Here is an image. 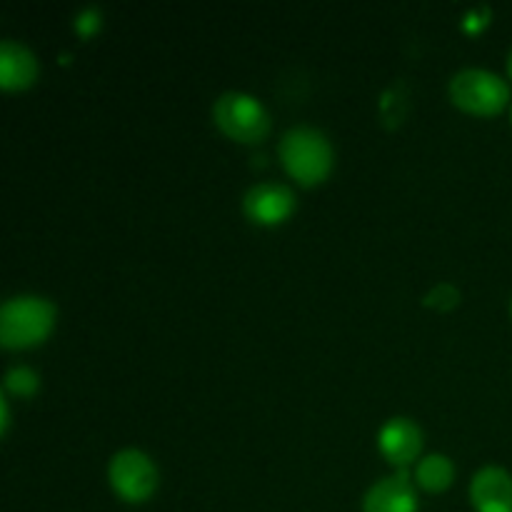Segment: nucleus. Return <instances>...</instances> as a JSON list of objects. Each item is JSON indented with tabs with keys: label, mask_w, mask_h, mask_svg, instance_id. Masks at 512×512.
Listing matches in <instances>:
<instances>
[{
	"label": "nucleus",
	"mask_w": 512,
	"mask_h": 512,
	"mask_svg": "<svg viewBox=\"0 0 512 512\" xmlns=\"http://www.w3.org/2000/svg\"><path fill=\"white\" fill-rule=\"evenodd\" d=\"M55 325V305L40 295H13L0 308V343L20 350L43 343Z\"/></svg>",
	"instance_id": "obj_2"
},
{
	"label": "nucleus",
	"mask_w": 512,
	"mask_h": 512,
	"mask_svg": "<svg viewBox=\"0 0 512 512\" xmlns=\"http://www.w3.org/2000/svg\"><path fill=\"white\" fill-rule=\"evenodd\" d=\"M100 23H103V13H100L98 5H88L75 15V30L80 35H93L100 28Z\"/></svg>",
	"instance_id": "obj_14"
},
{
	"label": "nucleus",
	"mask_w": 512,
	"mask_h": 512,
	"mask_svg": "<svg viewBox=\"0 0 512 512\" xmlns=\"http://www.w3.org/2000/svg\"><path fill=\"white\" fill-rule=\"evenodd\" d=\"M490 20V8L488 5H473L468 13L463 15V28L470 30V33H478L480 28H485Z\"/></svg>",
	"instance_id": "obj_15"
},
{
	"label": "nucleus",
	"mask_w": 512,
	"mask_h": 512,
	"mask_svg": "<svg viewBox=\"0 0 512 512\" xmlns=\"http://www.w3.org/2000/svg\"><path fill=\"white\" fill-rule=\"evenodd\" d=\"M510 313H512V300H510Z\"/></svg>",
	"instance_id": "obj_17"
},
{
	"label": "nucleus",
	"mask_w": 512,
	"mask_h": 512,
	"mask_svg": "<svg viewBox=\"0 0 512 512\" xmlns=\"http://www.w3.org/2000/svg\"><path fill=\"white\" fill-rule=\"evenodd\" d=\"M243 210L260 225L283 223L295 210V193L285 183H255L245 190Z\"/></svg>",
	"instance_id": "obj_6"
},
{
	"label": "nucleus",
	"mask_w": 512,
	"mask_h": 512,
	"mask_svg": "<svg viewBox=\"0 0 512 512\" xmlns=\"http://www.w3.org/2000/svg\"><path fill=\"white\" fill-rule=\"evenodd\" d=\"M108 478L115 493L128 503H143L158 488V468L148 453L138 448H123L110 458Z\"/></svg>",
	"instance_id": "obj_5"
},
{
	"label": "nucleus",
	"mask_w": 512,
	"mask_h": 512,
	"mask_svg": "<svg viewBox=\"0 0 512 512\" xmlns=\"http://www.w3.org/2000/svg\"><path fill=\"white\" fill-rule=\"evenodd\" d=\"M378 445L393 465H410L423 448V430L415 420L395 415L380 428Z\"/></svg>",
	"instance_id": "obj_8"
},
{
	"label": "nucleus",
	"mask_w": 512,
	"mask_h": 512,
	"mask_svg": "<svg viewBox=\"0 0 512 512\" xmlns=\"http://www.w3.org/2000/svg\"><path fill=\"white\" fill-rule=\"evenodd\" d=\"M510 120H512V108H510Z\"/></svg>",
	"instance_id": "obj_18"
},
{
	"label": "nucleus",
	"mask_w": 512,
	"mask_h": 512,
	"mask_svg": "<svg viewBox=\"0 0 512 512\" xmlns=\"http://www.w3.org/2000/svg\"><path fill=\"white\" fill-rule=\"evenodd\" d=\"M213 118L228 138L243 140V143H255L265 138L270 130V115L265 105L243 90H228L218 95L213 103Z\"/></svg>",
	"instance_id": "obj_3"
},
{
	"label": "nucleus",
	"mask_w": 512,
	"mask_h": 512,
	"mask_svg": "<svg viewBox=\"0 0 512 512\" xmlns=\"http://www.w3.org/2000/svg\"><path fill=\"white\" fill-rule=\"evenodd\" d=\"M450 98L468 113L493 115L505 108L510 100V88L493 70L463 68L450 78Z\"/></svg>",
	"instance_id": "obj_4"
},
{
	"label": "nucleus",
	"mask_w": 512,
	"mask_h": 512,
	"mask_svg": "<svg viewBox=\"0 0 512 512\" xmlns=\"http://www.w3.org/2000/svg\"><path fill=\"white\" fill-rule=\"evenodd\" d=\"M3 385L8 393L20 395V398H30V395L38 393L40 378L33 368H28V365H13V368L5 373Z\"/></svg>",
	"instance_id": "obj_12"
},
{
	"label": "nucleus",
	"mask_w": 512,
	"mask_h": 512,
	"mask_svg": "<svg viewBox=\"0 0 512 512\" xmlns=\"http://www.w3.org/2000/svg\"><path fill=\"white\" fill-rule=\"evenodd\" d=\"M455 478V465L448 455L443 453H430L425 458H420V463L415 465V480L423 490L428 493H440V490L448 488Z\"/></svg>",
	"instance_id": "obj_11"
},
{
	"label": "nucleus",
	"mask_w": 512,
	"mask_h": 512,
	"mask_svg": "<svg viewBox=\"0 0 512 512\" xmlns=\"http://www.w3.org/2000/svg\"><path fill=\"white\" fill-rule=\"evenodd\" d=\"M423 303L435 310H450L460 303V290L455 288L453 283H435L433 288L425 293Z\"/></svg>",
	"instance_id": "obj_13"
},
{
	"label": "nucleus",
	"mask_w": 512,
	"mask_h": 512,
	"mask_svg": "<svg viewBox=\"0 0 512 512\" xmlns=\"http://www.w3.org/2000/svg\"><path fill=\"white\" fill-rule=\"evenodd\" d=\"M475 512H512V475L500 465H483L470 480Z\"/></svg>",
	"instance_id": "obj_7"
},
{
	"label": "nucleus",
	"mask_w": 512,
	"mask_h": 512,
	"mask_svg": "<svg viewBox=\"0 0 512 512\" xmlns=\"http://www.w3.org/2000/svg\"><path fill=\"white\" fill-rule=\"evenodd\" d=\"M278 153L285 170L303 185L320 183L333 168V145L328 135L313 125H293L285 130Z\"/></svg>",
	"instance_id": "obj_1"
},
{
	"label": "nucleus",
	"mask_w": 512,
	"mask_h": 512,
	"mask_svg": "<svg viewBox=\"0 0 512 512\" xmlns=\"http://www.w3.org/2000/svg\"><path fill=\"white\" fill-rule=\"evenodd\" d=\"M38 78V60L28 45L13 38L0 43V85L5 90H23Z\"/></svg>",
	"instance_id": "obj_10"
},
{
	"label": "nucleus",
	"mask_w": 512,
	"mask_h": 512,
	"mask_svg": "<svg viewBox=\"0 0 512 512\" xmlns=\"http://www.w3.org/2000/svg\"><path fill=\"white\" fill-rule=\"evenodd\" d=\"M508 70H510V75H512V50H510V55H508Z\"/></svg>",
	"instance_id": "obj_16"
},
{
	"label": "nucleus",
	"mask_w": 512,
	"mask_h": 512,
	"mask_svg": "<svg viewBox=\"0 0 512 512\" xmlns=\"http://www.w3.org/2000/svg\"><path fill=\"white\" fill-rule=\"evenodd\" d=\"M363 512H418V495L405 470L370 485L363 498Z\"/></svg>",
	"instance_id": "obj_9"
}]
</instances>
